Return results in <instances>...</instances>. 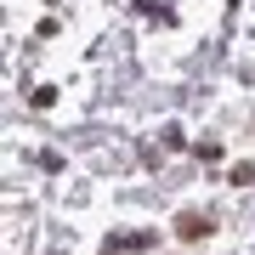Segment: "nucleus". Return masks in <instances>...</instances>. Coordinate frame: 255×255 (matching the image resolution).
I'll return each mask as SVG.
<instances>
[{"mask_svg": "<svg viewBox=\"0 0 255 255\" xmlns=\"http://www.w3.org/2000/svg\"><path fill=\"white\" fill-rule=\"evenodd\" d=\"M204 233H210V216H199V210H182V216H176V238H187V244H199Z\"/></svg>", "mask_w": 255, "mask_h": 255, "instance_id": "nucleus-1", "label": "nucleus"}]
</instances>
